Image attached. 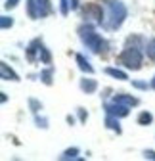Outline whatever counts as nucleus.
Masks as SVG:
<instances>
[{"label": "nucleus", "mask_w": 155, "mask_h": 161, "mask_svg": "<svg viewBox=\"0 0 155 161\" xmlns=\"http://www.w3.org/2000/svg\"><path fill=\"white\" fill-rule=\"evenodd\" d=\"M71 12V0H60V14L65 17Z\"/></svg>", "instance_id": "obj_20"}, {"label": "nucleus", "mask_w": 155, "mask_h": 161, "mask_svg": "<svg viewBox=\"0 0 155 161\" xmlns=\"http://www.w3.org/2000/svg\"><path fill=\"white\" fill-rule=\"evenodd\" d=\"M104 111L107 115H115V117L123 119V117H126L130 113V108L128 106H123L119 102H115V100H111V102H104Z\"/></svg>", "instance_id": "obj_5"}, {"label": "nucleus", "mask_w": 155, "mask_h": 161, "mask_svg": "<svg viewBox=\"0 0 155 161\" xmlns=\"http://www.w3.org/2000/svg\"><path fill=\"white\" fill-rule=\"evenodd\" d=\"M142 48H146V40L140 35H132L126 38L123 52L117 56V65L128 69V71H138L144 65V52Z\"/></svg>", "instance_id": "obj_1"}, {"label": "nucleus", "mask_w": 155, "mask_h": 161, "mask_svg": "<svg viewBox=\"0 0 155 161\" xmlns=\"http://www.w3.org/2000/svg\"><path fill=\"white\" fill-rule=\"evenodd\" d=\"M151 88H153V90H155V77H153V79H151Z\"/></svg>", "instance_id": "obj_30"}, {"label": "nucleus", "mask_w": 155, "mask_h": 161, "mask_svg": "<svg viewBox=\"0 0 155 161\" xmlns=\"http://www.w3.org/2000/svg\"><path fill=\"white\" fill-rule=\"evenodd\" d=\"M29 109L33 111V113H38L42 109V104L38 102V100H35V98H29Z\"/></svg>", "instance_id": "obj_21"}, {"label": "nucleus", "mask_w": 155, "mask_h": 161, "mask_svg": "<svg viewBox=\"0 0 155 161\" xmlns=\"http://www.w3.org/2000/svg\"><path fill=\"white\" fill-rule=\"evenodd\" d=\"M38 79H40L46 86H52V85H54V67L48 65L46 69H42L40 73H38Z\"/></svg>", "instance_id": "obj_13"}, {"label": "nucleus", "mask_w": 155, "mask_h": 161, "mask_svg": "<svg viewBox=\"0 0 155 161\" xmlns=\"http://www.w3.org/2000/svg\"><path fill=\"white\" fill-rule=\"evenodd\" d=\"M25 10H27V15L31 19H38V17H40V6H38V0H25Z\"/></svg>", "instance_id": "obj_11"}, {"label": "nucleus", "mask_w": 155, "mask_h": 161, "mask_svg": "<svg viewBox=\"0 0 155 161\" xmlns=\"http://www.w3.org/2000/svg\"><path fill=\"white\" fill-rule=\"evenodd\" d=\"M0 77H2V80H13V83H17V80H19V75L6 62H0Z\"/></svg>", "instance_id": "obj_8"}, {"label": "nucleus", "mask_w": 155, "mask_h": 161, "mask_svg": "<svg viewBox=\"0 0 155 161\" xmlns=\"http://www.w3.org/2000/svg\"><path fill=\"white\" fill-rule=\"evenodd\" d=\"M79 153H81V150L73 146V148H67V150L60 155V159H61V161H67V159H81Z\"/></svg>", "instance_id": "obj_16"}, {"label": "nucleus", "mask_w": 155, "mask_h": 161, "mask_svg": "<svg viewBox=\"0 0 155 161\" xmlns=\"http://www.w3.org/2000/svg\"><path fill=\"white\" fill-rule=\"evenodd\" d=\"M105 127H107L109 130H113V132H117V134L123 132V127H121V123H119V117H115V115H107V117H105Z\"/></svg>", "instance_id": "obj_12"}, {"label": "nucleus", "mask_w": 155, "mask_h": 161, "mask_svg": "<svg viewBox=\"0 0 155 161\" xmlns=\"http://www.w3.org/2000/svg\"><path fill=\"white\" fill-rule=\"evenodd\" d=\"M0 100H2V104H6V102H8V96H6V92H2V96H0Z\"/></svg>", "instance_id": "obj_29"}, {"label": "nucleus", "mask_w": 155, "mask_h": 161, "mask_svg": "<svg viewBox=\"0 0 155 161\" xmlns=\"http://www.w3.org/2000/svg\"><path fill=\"white\" fill-rule=\"evenodd\" d=\"M151 123H153V115L149 111H140V115H138V125L140 127H147Z\"/></svg>", "instance_id": "obj_17"}, {"label": "nucleus", "mask_w": 155, "mask_h": 161, "mask_svg": "<svg viewBox=\"0 0 155 161\" xmlns=\"http://www.w3.org/2000/svg\"><path fill=\"white\" fill-rule=\"evenodd\" d=\"M38 2H40V0H38Z\"/></svg>", "instance_id": "obj_31"}, {"label": "nucleus", "mask_w": 155, "mask_h": 161, "mask_svg": "<svg viewBox=\"0 0 155 161\" xmlns=\"http://www.w3.org/2000/svg\"><path fill=\"white\" fill-rule=\"evenodd\" d=\"M75 59H77V65H79V69H81L83 73H86V75H94V65L88 62V58H86V56L77 54Z\"/></svg>", "instance_id": "obj_9"}, {"label": "nucleus", "mask_w": 155, "mask_h": 161, "mask_svg": "<svg viewBox=\"0 0 155 161\" xmlns=\"http://www.w3.org/2000/svg\"><path fill=\"white\" fill-rule=\"evenodd\" d=\"M19 2H21V0H6V2H4V8H6V10H13Z\"/></svg>", "instance_id": "obj_25"}, {"label": "nucleus", "mask_w": 155, "mask_h": 161, "mask_svg": "<svg viewBox=\"0 0 155 161\" xmlns=\"http://www.w3.org/2000/svg\"><path fill=\"white\" fill-rule=\"evenodd\" d=\"M144 52H146V56L151 59V62H155V36H153V38H149L147 42H146Z\"/></svg>", "instance_id": "obj_18"}, {"label": "nucleus", "mask_w": 155, "mask_h": 161, "mask_svg": "<svg viewBox=\"0 0 155 161\" xmlns=\"http://www.w3.org/2000/svg\"><path fill=\"white\" fill-rule=\"evenodd\" d=\"M113 100L115 102H119L123 106H128V108H136L140 104V100L136 96H132V94H125V92H117V94H113Z\"/></svg>", "instance_id": "obj_7"}, {"label": "nucleus", "mask_w": 155, "mask_h": 161, "mask_svg": "<svg viewBox=\"0 0 155 161\" xmlns=\"http://www.w3.org/2000/svg\"><path fill=\"white\" fill-rule=\"evenodd\" d=\"M104 4L100 2H90L83 8V17H84V21L88 23H94V25H104L105 21V12H104Z\"/></svg>", "instance_id": "obj_4"}, {"label": "nucleus", "mask_w": 155, "mask_h": 161, "mask_svg": "<svg viewBox=\"0 0 155 161\" xmlns=\"http://www.w3.org/2000/svg\"><path fill=\"white\" fill-rule=\"evenodd\" d=\"M100 2L105 6V21L102 27H105L109 31H117L128 15L125 2H121V0H100Z\"/></svg>", "instance_id": "obj_3"}, {"label": "nucleus", "mask_w": 155, "mask_h": 161, "mask_svg": "<svg viewBox=\"0 0 155 161\" xmlns=\"http://www.w3.org/2000/svg\"><path fill=\"white\" fill-rule=\"evenodd\" d=\"M35 123L40 129H48V119L46 117H38V113H35Z\"/></svg>", "instance_id": "obj_23"}, {"label": "nucleus", "mask_w": 155, "mask_h": 161, "mask_svg": "<svg viewBox=\"0 0 155 161\" xmlns=\"http://www.w3.org/2000/svg\"><path fill=\"white\" fill-rule=\"evenodd\" d=\"M144 159H153L155 161V152L153 150H144Z\"/></svg>", "instance_id": "obj_26"}, {"label": "nucleus", "mask_w": 155, "mask_h": 161, "mask_svg": "<svg viewBox=\"0 0 155 161\" xmlns=\"http://www.w3.org/2000/svg\"><path fill=\"white\" fill-rule=\"evenodd\" d=\"M38 62H40V64H46V65L52 64V52L44 46V42H42V46H40V52H38Z\"/></svg>", "instance_id": "obj_15"}, {"label": "nucleus", "mask_w": 155, "mask_h": 161, "mask_svg": "<svg viewBox=\"0 0 155 161\" xmlns=\"http://www.w3.org/2000/svg\"><path fill=\"white\" fill-rule=\"evenodd\" d=\"M71 10H79V0H71Z\"/></svg>", "instance_id": "obj_27"}, {"label": "nucleus", "mask_w": 155, "mask_h": 161, "mask_svg": "<svg viewBox=\"0 0 155 161\" xmlns=\"http://www.w3.org/2000/svg\"><path fill=\"white\" fill-rule=\"evenodd\" d=\"M105 75H109L111 79H117V80H128L126 71H123L119 67H105Z\"/></svg>", "instance_id": "obj_14"}, {"label": "nucleus", "mask_w": 155, "mask_h": 161, "mask_svg": "<svg viewBox=\"0 0 155 161\" xmlns=\"http://www.w3.org/2000/svg\"><path fill=\"white\" fill-rule=\"evenodd\" d=\"M67 123H69V125H75V117H73V115H67Z\"/></svg>", "instance_id": "obj_28"}, {"label": "nucleus", "mask_w": 155, "mask_h": 161, "mask_svg": "<svg viewBox=\"0 0 155 161\" xmlns=\"http://www.w3.org/2000/svg\"><path fill=\"white\" fill-rule=\"evenodd\" d=\"M0 27H2L4 31L6 29H12L13 27V17H10V15H0Z\"/></svg>", "instance_id": "obj_19"}, {"label": "nucleus", "mask_w": 155, "mask_h": 161, "mask_svg": "<svg viewBox=\"0 0 155 161\" xmlns=\"http://www.w3.org/2000/svg\"><path fill=\"white\" fill-rule=\"evenodd\" d=\"M77 33H79V38H81V42L92 52V54H98V56H104V54H107V48H109V44H107V40L100 35V33H96V29H94V23H88V21H84L79 29H77Z\"/></svg>", "instance_id": "obj_2"}, {"label": "nucleus", "mask_w": 155, "mask_h": 161, "mask_svg": "<svg viewBox=\"0 0 155 161\" xmlns=\"http://www.w3.org/2000/svg\"><path fill=\"white\" fill-rule=\"evenodd\" d=\"M79 86H81V90L84 92V94H94L96 90H98V80L96 79H81V83H79Z\"/></svg>", "instance_id": "obj_10"}, {"label": "nucleus", "mask_w": 155, "mask_h": 161, "mask_svg": "<svg viewBox=\"0 0 155 161\" xmlns=\"http://www.w3.org/2000/svg\"><path fill=\"white\" fill-rule=\"evenodd\" d=\"M40 46H42V38H33L29 46L25 48V58L29 64H36L38 62V52H40Z\"/></svg>", "instance_id": "obj_6"}, {"label": "nucleus", "mask_w": 155, "mask_h": 161, "mask_svg": "<svg viewBox=\"0 0 155 161\" xmlns=\"http://www.w3.org/2000/svg\"><path fill=\"white\" fill-rule=\"evenodd\" d=\"M77 115H79V121L81 123H86L88 121V111L84 108H77Z\"/></svg>", "instance_id": "obj_24"}, {"label": "nucleus", "mask_w": 155, "mask_h": 161, "mask_svg": "<svg viewBox=\"0 0 155 161\" xmlns=\"http://www.w3.org/2000/svg\"><path fill=\"white\" fill-rule=\"evenodd\" d=\"M132 88H138V90H147V88H151V83L147 85L146 80H132Z\"/></svg>", "instance_id": "obj_22"}]
</instances>
